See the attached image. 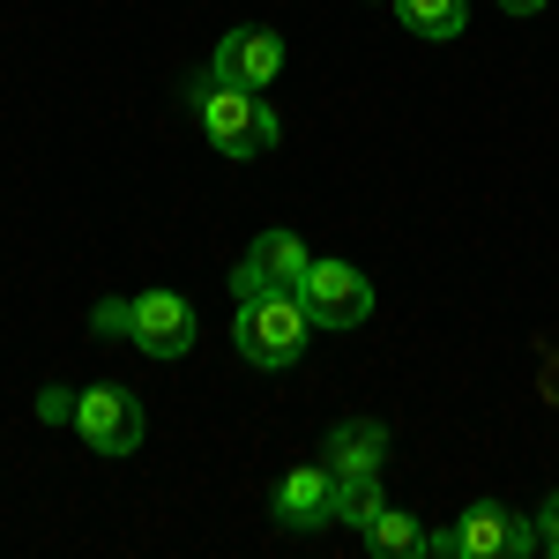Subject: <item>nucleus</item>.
Returning <instances> with one entry per match:
<instances>
[{"mask_svg":"<svg viewBox=\"0 0 559 559\" xmlns=\"http://www.w3.org/2000/svg\"><path fill=\"white\" fill-rule=\"evenodd\" d=\"M194 120H202V134H210L224 157H261V150H276V112H269V97L224 83V75L194 83Z\"/></svg>","mask_w":559,"mask_h":559,"instance_id":"f257e3e1","label":"nucleus"},{"mask_svg":"<svg viewBox=\"0 0 559 559\" xmlns=\"http://www.w3.org/2000/svg\"><path fill=\"white\" fill-rule=\"evenodd\" d=\"M306 329H313V313L299 292H254V299H239V321H231L247 366H292L306 350Z\"/></svg>","mask_w":559,"mask_h":559,"instance_id":"f03ea898","label":"nucleus"},{"mask_svg":"<svg viewBox=\"0 0 559 559\" xmlns=\"http://www.w3.org/2000/svg\"><path fill=\"white\" fill-rule=\"evenodd\" d=\"M432 552L440 559H522V552H537V522L508 515L492 500H471L455 522L432 530Z\"/></svg>","mask_w":559,"mask_h":559,"instance_id":"7ed1b4c3","label":"nucleus"},{"mask_svg":"<svg viewBox=\"0 0 559 559\" xmlns=\"http://www.w3.org/2000/svg\"><path fill=\"white\" fill-rule=\"evenodd\" d=\"M75 440L83 448H97V455H134L142 448V395L134 388H120V381H97V388H83L75 395Z\"/></svg>","mask_w":559,"mask_h":559,"instance_id":"20e7f679","label":"nucleus"},{"mask_svg":"<svg viewBox=\"0 0 559 559\" xmlns=\"http://www.w3.org/2000/svg\"><path fill=\"white\" fill-rule=\"evenodd\" d=\"M299 299L321 329H358V321H373V284H366V269H350V261H306Z\"/></svg>","mask_w":559,"mask_h":559,"instance_id":"39448f33","label":"nucleus"},{"mask_svg":"<svg viewBox=\"0 0 559 559\" xmlns=\"http://www.w3.org/2000/svg\"><path fill=\"white\" fill-rule=\"evenodd\" d=\"M194 306L179 299V292H134L128 299V344L142 358H187L194 350Z\"/></svg>","mask_w":559,"mask_h":559,"instance_id":"423d86ee","label":"nucleus"},{"mask_svg":"<svg viewBox=\"0 0 559 559\" xmlns=\"http://www.w3.org/2000/svg\"><path fill=\"white\" fill-rule=\"evenodd\" d=\"M306 261H313V254H306V239L276 224V231H261L254 247H247V261L231 269V292H239V299H254V292H299Z\"/></svg>","mask_w":559,"mask_h":559,"instance_id":"0eeeda50","label":"nucleus"},{"mask_svg":"<svg viewBox=\"0 0 559 559\" xmlns=\"http://www.w3.org/2000/svg\"><path fill=\"white\" fill-rule=\"evenodd\" d=\"M210 75H224V83H239V90H269L276 75H284V38L261 31V23H239V31L216 38Z\"/></svg>","mask_w":559,"mask_h":559,"instance_id":"6e6552de","label":"nucleus"},{"mask_svg":"<svg viewBox=\"0 0 559 559\" xmlns=\"http://www.w3.org/2000/svg\"><path fill=\"white\" fill-rule=\"evenodd\" d=\"M269 515L284 522V530H329L336 522V471L329 463H292V471L276 477Z\"/></svg>","mask_w":559,"mask_h":559,"instance_id":"1a4fd4ad","label":"nucleus"},{"mask_svg":"<svg viewBox=\"0 0 559 559\" xmlns=\"http://www.w3.org/2000/svg\"><path fill=\"white\" fill-rule=\"evenodd\" d=\"M321 463L336 477H366L388 463V426H373V418H350V426H336L329 440H321Z\"/></svg>","mask_w":559,"mask_h":559,"instance_id":"9d476101","label":"nucleus"},{"mask_svg":"<svg viewBox=\"0 0 559 559\" xmlns=\"http://www.w3.org/2000/svg\"><path fill=\"white\" fill-rule=\"evenodd\" d=\"M358 537H366V552H373V559H426L432 552V530H426V522H411L403 508H381Z\"/></svg>","mask_w":559,"mask_h":559,"instance_id":"9b49d317","label":"nucleus"},{"mask_svg":"<svg viewBox=\"0 0 559 559\" xmlns=\"http://www.w3.org/2000/svg\"><path fill=\"white\" fill-rule=\"evenodd\" d=\"M395 23H403L411 38L448 45V38L471 31V0H395Z\"/></svg>","mask_w":559,"mask_h":559,"instance_id":"f8f14e48","label":"nucleus"},{"mask_svg":"<svg viewBox=\"0 0 559 559\" xmlns=\"http://www.w3.org/2000/svg\"><path fill=\"white\" fill-rule=\"evenodd\" d=\"M373 515H381V471H366V477H336V522L366 530Z\"/></svg>","mask_w":559,"mask_h":559,"instance_id":"ddd939ff","label":"nucleus"},{"mask_svg":"<svg viewBox=\"0 0 559 559\" xmlns=\"http://www.w3.org/2000/svg\"><path fill=\"white\" fill-rule=\"evenodd\" d=\"M537 552L559 559V492H545V500H537Z\"/></svg>","mask_w":559,"mask_h":559,"instance_id":"4468645a","label":"nucleus"},{"mask_svg":"<svg viewBox=\"0 0 559 559\" xmlns=\"http://www.w3.org/2000/svg\"><path fill=\"white\" fill-rule=\"evenodd\" d=\"M90 329H97V336H128V299H105Z\"/></svg>","mask_w":559,"mask_h":559,"instance_id":"2eb2a0df","label":"nucleus"},{"mask_svg":"<svg viewBox=\"0 0 559 559\" xmlns=\"http://www.w3.org/2000/svg\"><path fill=\"white\" fill-rule=\"evenodd\" d=\"M38 418L68 426V418H75V395H68V388H45V395H38Z\"/></svg>","mask_w":559,"mask_h":559,"instance_id":"dca6fc26","label":"nucleus"},{"mask_svg":"<svg viewBox=\"0 0 559 559\" xmlns=\"http://www.w3.org/2000/svg\"><path fill=\"white\" fill-rule=\"evenodd\" d=\"M545 403H559V358H545Z\"/></svg>","mask_w":559,"mask_h":559,"instance_id":"f3484780","label":"nucleus"},{"mask_svg":"<svg viewBox=\"0 0 559 559\" xmlns=\"http://www.w3.org/2000/svg\"><path fill=\"white\" fill-rule=\"evenodd\" d=\"M500 8H508V15H537L545 0H500Z\"/></svg>","mask_w":559,"mask_h":559,"instance_id":"a211bd4d","label":"nucleus"},{"mask_svg":"<svg viewBox=\"0 0 559 559\" xmlns=\"http://www.w3.org/2000/svg\"><path fill=\"white\" fill-rule=\"evenodd\" d=\"M373 8H395V0H373Z\"/></svg>","mask_w":559,"mask_h":559,"instance_id":"6ab92c4d","label":"nucleus"}]
</instances>
